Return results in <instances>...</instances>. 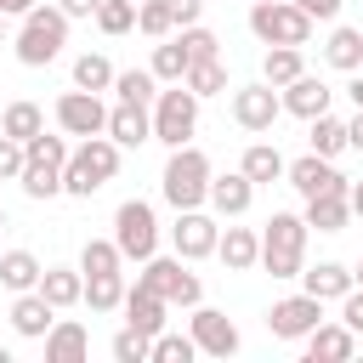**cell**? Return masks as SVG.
I'll list each match as a JSON object with an SVG mask.
<instances>
[{
  "label": "cell",
  "mask_w": 363,
  "mask_h": 363,
  "mask_svg": "<svg viewBox=\"0 0 363 363\" xmlns=\"http://www.w3.org/2000/svg\"><path fill=\"white\" fill-rule=\"evenodd\" d=\"M119 142L113 136H79L74 147H68V159H62V193L68 199H91V193H102L113 176H119Z\"/></svg>",
  "instance_id": "cell-1"
},
{
  "label": "cell",
  "mask_w": 363,
  "mask_h": 363,
  "mask_svg": "<svg viewBox=\"0 0 363 363\" xmlns=\"http://www.w3.org/2000/svg\"><path fill=\"white\" fill-rule=\"evenodd\" d=\"M210 176H216L210 170V153L193 147V142H182V147H170V159L159 170V199L170 210H199L204 193H210Z\"/></svg>",
  "instance_id": "cell-2"
},
{
  "label": "cell",
  "mask_w": 363,
  "mask_h": 363,
  "mask_svg": "<svg viewBox=\"0 0 363 363\" xmlns=\"http://www.w3.org/2000/svg\"><path fill=\"white\" fill-rule=\"evenodd\" d=\"M306 238H312V227L301 221V210H272L267 227H261V261L255 267H267L272 278H301Z\"/></svg>",
  "instance_id": "cell-3"
},
{
  "label": "cell",
  "mask_w": 363,
  "mask_h": 363,
  "mask_svg": "<svg viewBox=\"0 0 363 363\" xmlns=\"http://www.w3.org/2000/svg\"><path fill=\"white\" fill-rule=\"evenodd\" d=\"M62 45H68V17H62V6H28V11H23V28L11 34L17 62H23V68H45V62L62 57Z\"/></svg>",
  "instance_id": "cell-4"
},
{
  "label": "cell",
  "mask_w": 363,
  "mask_h": 363,
  "mask_svg": "<svg viewBox=\"0 0 363 363\" xmlns=\"http://www.w3.org/2000/svg\"><path fill=\"white\" fill-rule=\"evenodd\" d=\"M136 284H142V289H153V295H159L164 306H182V312L204 301V284H199L193 261H182V255H159V250H153V255L142 261Z\"/></svg>",
  "instance_id": "cell-5"
},
{
  "label": "cell",
  "mask_w": 363,
  "mask_h": 363,
  "mask_svg": "<svg viewBox=\"0 0 363 363\" xmlns=\"http://www.w3.org/2000/svg\"><path fill=\"white\" fill-rule=\"evenodd\" d=\"M312 17L295 6V0H255L250 6V34L261 45H306L312 40Z\"/></svg>",
  "instance_id": "cell-6"
},
{
  "label": "cell",
  "mask_w": 363,
  "mask_h": 363,
  "mask_svg": "<svg viewBox=\"0 0 363 363\" xmlns=\"http://www.w3.org/2000/svg\"><path fill=\"white\" fill-rule=\"evenodd\" d=\"M147 113H153V142H164V147H182V142H193V130H199V96H193L182 79L164 85Z\"/></svg>",
  "instance_id": "cell-7"
},
{
  "label": "cell",
  "mask_w": 363,
  "mask_h": 363,
  "mask_svg": "<svg viewBox=\"0 0 363 363\" xmlns=\"http://www.w3.org/2000/svg\"><path fill=\"white\" fill-rule=\"evenodd\" d=\"M113 244H119L125 261L142 267V261L159 250V210H153L147 199H125V204L113 210Z\"/></svg>",
  "instance_id": "cell-8"
},
{
  "label": "cell",
  "mask_w": 363,
  "mask_h": 363,
  "mask_svg": "<svg viewBox=\"0 0 363 363\" xmlns=\"http://www.w3.org/2000/svg\"><path fill=\"white\" fill-rule=\"evenodd\" d=\"M187 335H193V346H199V357H233L238 346H244V335H238V323L221 312V306H187Z\"/></svg>",
  "instance_id": "cell-9"
},
{
  "label": "cell",
  "mask_w": 363,
  "mask_h": 363,
  "mask_svg": "<svg viewBox=\"0 0 363 363\" xmlns=\"http://www.w3.org/2000/svg\"><path fill=\"white\" fill-rule=\"evenodd\" d=\"M233 125L238 130H272L278 119H284V96H278V85H267V79H255V85H233Z\"/></svg>",
  "instance_id": "cell-10"
},
{
  "label": "cell",
  "mask_w": 363,
  "mask_h": 363,
  "mask_svg": "<svg viewBox=\"0 0 363 363\" xmlns=\"http://www.w3.org/2000/svg\"><path fill=\"white\" fill-rule=\"evenodd\" d=\"M51 119H57L62 136H102V130H108V102H102V91H79V85H74V91L57 96Z\"/></svg>",
  "instance_id": "cell-11"
},
{
  "label": "cell",
  "mask_w": 363,
  "mask_h": 363,
  "mask_svg": "<svg viewBox=\"0 0 363 363\" xmlns=\"http://www.w3.org/2000/svg\"><path fill=\"white\" fill-rule=\"evenodd\" d=\"M216 238H221V216H210L204 204H199V210H176V221H170V250H176L182 261L216 255Z\"/></svg>",
  "instance_id": "cell-12"
},
{
  "label": "cell",
  "mask_w": 363,
  "mask_h": 363,
  "mask_svg": "<svg viewBox=\"0 0 363 363\" xmlns=\"http://www.w3.org/2000/svg\"><path fill=\"white\" fill-rule=\"evenodd\" d=\"M312 323H323V301L318 295H284V301H272L267 306V329H272V340H301Z\"/></svg>",
  "instance_id": "cell-13"
},
{
  "label": "cell",
  "mask_w": 363,
  "mask_h": 363,
  "mask_svg": "<svg viewBox=\"0 0 363 363\" xmlns=\"http://www.w3.org/2000/svg\"><path fill=\"white\" fill-rule=\"evenodd\" d=\"M284 182H289L301 199L346 193V176H340V170H335V159H323V153H301V159H289V164H284Z\"/></svg>",
  "instance_id": "cell-14"
},
{
  "label": "cell",
  "mask_w": 363,
  "mask_h": 363,
  "mask_svg": "<svg viewBox=\"0 0 363 363\" xmlns=\"http://www.w3.org/2000/svg\"><path fill=\"white\" fill-rule=\"evenodd\" d=\"M301 346H306V363H352V357H357V335H352L340 318L312 323V329L301 335Z\"/></svg>",
  "instance_id": "cell-15"
},
{
  "label": "cell",
  "mask_w": 363,
  "mask_h": 363,
  "mask_svg": "<svg viewBox=\"0 0 363 363\" xmlns=\"http://www.w3.org/2000/svg\"><path fill=\"white\" fill-rule=\"evenodd\" d=\"M250 204H255V182H250L244 170L210 176V193H204V210H210V216H221V221H238V216H250Z\"/></svg>",
  "instance_id": "cell-16"
},
{
  "label": "cell",
  "mask_w": 363,
  "mask_h": 363,
  "mask_svg": "<svg viewBox=\"0 0 363 363\" xmlns=\"http://www.w3.org/2000/svg\"><path fill=\"white\" fill-rule=\"evenodd\" d=\"M278 96H284V113H295V119H318L335 102V91L323 85V74H295L289 85H278Z\"/></svg>",
  "instance_id": "cell-17"
},
{
  "label": "cell",
  "mask_w": 363,
  "mask_h": 363,
  "mask_svg": "<svg viewBox=\"0 0 363 363\" xmlns=\"http://www.w3.org/2000/svg\"><path fill=\"white\" fill-rule=\"evenodd\" d=\"M45 363H85V352H91V329L79 323V318H57L51 329H45Z\"/></svg>",
  "instance_id": "cell-18"
},
{
  "label": "cell",
  "mask_w": 363,
  "mask_h": 363,
  "mask_svg": "<svg viewBox=\"0 0 363 363\" xmlns=\"http://www.w3.org/2000/svg\"><path fill=\"white\" fill-rule=\"evenodd\" d=\"M102 136H113L119 147H142V142H153V113H147L142 102H113Z\"/></svg>",
  "instance_id": "cell-19"
},
{
  "label": "cell",
  "mask_w": 363,
  "mask_h": 363,
  "mask_svg": "<svg viewBox=\"0 0 363 363\" xmlns=\"http://www.w3.org/2000/svg\"><path fill=\"white\" fill-rule=\"evenodd\" d=\"M216 261L227 267V272H250L255 261H261V233L255 227H221V238H216Z\"/></svg>",
  "instance_id": "cell-20"
},
{
  "label": "cell",
  "mask_w": 363,
  "mask_h": 363,
  "mask_svg": "<svg viewBox=\"0 0 363 363\" xmlns=\"http://www.w3.org/2000/svg\"><path fill=\"white\" fill-rule=\"evenodd\" d=\"M57 323V306L40 295V289H23V295H11V329L23 335V340H45V329Z\"/></svg>",
  "instance_id": "cell-21"
},
{
  "label": "cell",
  "mask_w": 363,
  "mask_h": 363,
  "mask_svg": "<svg viewBox=\"0 0 363 363\" xmlns=\"http://www.w3.org/2000/svg\"><path fill=\"white\" fill-rule=\"evenodd\" d=\"M119 312H125V323H130V329H142V335H159V329L170 323V306H164L153 289H142V284H125Z\"/></svg>",
  "instance_id": "cell-22"
},
{
  "label": "cell",
  "mask_w": 363,
  "mask_h": 363,
  "mask_svg": "<svg viewBox=\"0 0 363 363\" xmlns=\"http://www.w3.org/2000/svg\"><path fill=\"white\" fill-rule=\"evenodd\" d=\"M352 284H357V278H352V267H346V261H318V267H301V289H306V295H318L323 306H329V301H340Z\"/></svg>",
  "instance_id": "cell-23"
},
{
  "label": "cell",
  "mask_w": 363,
  "mask_h": 363,
  "mask_svg": "<svg viewBox=\"0 0 363 363\" xmlns=\"http://www.w3.org/2000/svg\"><path fill=\"white\" fill-rule=\"evenodd\" d=\"M34 289H40L57 312H68V306H79V295H85V272H79V267H45Z\"/></svg>",
  "instance_id": "cell-24"
},
{
  "label": "cell",
  "mask_w": 363,
  "mask_h": 363,
  "mask_svg": "<svg viewBox=\"0 0 363 363\" xmlns=\"http://www.w3.org/2000/svg\"><path fill=\"white\" fill-rule=\"evenodd\" d=\"M301 221H306L312 233H346V221H352V204H346V193H318V199H306Z\"/></svg>",
  "instance_id": "cell-25"
},
{
  "label": "cell",
  "mask_w": 363,
  "mask_h": 363,
  "mask_svg": "<svg viewBox=\"0 0 363 363\" xmlns=\"http://www.w3.org/2000/svg\"><path fill=\"white\" fill-rule=\"evenodd\" d=\"M323 62H329V68H340V74H357V68H363V28L335 23V28H329V40H323Z\"/></svg>",
  "instance_id": "cell-26"
},
{
  "label": "cell",
  "mask_w": 363,
  "mask_h": 363,
  "mask_svg": "<svg viewBox=\"0 0 363 363\" xmlns=\"http://www.w3.org/2000/svg\"><path fill=\"white\" fill-rule=\"evenodd\" d=\"M284 164H289V159H284L272 142H250V147H244V159H238V170H244L255 187H272V182H284Z\"/></svg>",
  "instance_id": "cell-27"
},
{
  "label": "cell",
  "mask_w": 363,
  "mask_h": 363,
  "mask_svg": "<svg viewBox=\"0 0 363 363\" xmlns=\"http://www.w3.org/2000/svg\"><path fill=\"white\" fill-rule=\"evenodd\" d=\"M17 187H23L28 199H57V193H62V164H57V159H34V153H23V176H17Z\"/></svg>",
  "instance_id": "cell-28"
},
{
  "label": "cell",
  "mask_w": 363,
  "mask_h": 363,
  "mask_svg": "<svg viewBox=\"0 0 363 363\" xmlns=\"http://www.w3.org/2000/svg\"><path fill=\"white\" fill-rule=\"evenodd\" d=\"M40 255L34 250H6L0 255V289H11V295H23V289H34L40 284Z\"/></svg>",
  "instance_id": "cell-29"
},
{
  "label": "cell",
  "mask_w": 363,
  "mask_h": 363,
  "mask_svg": "<svg viewBox=\"0 0 363 363\" xmlns=\"http://www.w3.org/2000/svg\"><path fill=\"white\" fill-rule=\"evenodd\" d=\"M0 130H6V136H17V142H28V136H40V130H45V108H40V102H28V96H17V102H6Z\"/></svg>",
  "instance_id": "cell-30"
},
{
  "label": "cell",
  "mask_w": 363,
  "mask_h": 363,
  "mask_svg": "<svg viewBox=\"0 0 363 363\" xmlns=\"http://www.w3.org/2000/svg\"><path fill=\"white\" fill-rule=\"evenodd\" d=\"M295 74H306L301 45H267V57H261V79H267V85H289Z\"/></svg>",
  "instance_id": "cell-31"
},
{
  "label": "cell",
  "mask_w": 363,
  "mask_h": 363,
  "mask_svg": "<svg viewBox=\"0 0 363 363\" xmlns=\"http://www.w3.org/2000/svg\"><path fill=\"white\" fill-rule=\"evenodd\" d=\"M113 96H119V102H142V108H153V96H159L153 68H113Z\"/></svg>",
  "instance_id": "cell-32"
},
{
  "label": "cell",
  "mask_w": 363,
  "mask_h": 363,
  "mask_svg": "<svg viewBox=\"0 0 363 363\" xmlns=\"http://www.w3.org/2000/svg\"><path fill=\"white\" fill-rule=\"evenodd\" d=\"M119 301H125V272H96V278H85L79 306H91V312H119Z\"/></svg>",
  "instance_id": "cell-33"
},
{
  "label": "cell",
  "mask_w": 363,
  "mask_h": 363,
  "mask_svg": "<svg viewBox=\"0 0 363 363\" xmlns=\"http://www.w3.org/2000/svg\"><path fill=\"white\" fill-rule=\"evenodd\" d=\"M147 68H153V79H159V85H176V79L187 74V45H182L176 34H164V40L153 45V62H147Z\"/></svg>",
  "instance_id": "cell-34"
},
{
  "label": "cell",
  "mask_w": 363,
  "mask_h": 363,
  "mask_svg": "<svg viewBox=\"0 0 363 363\" xmlns=\"http://www.w3.org/2000/svg\"><path fill=\"white\" fill-rule=\"evenodd\" d=\"M182 85H187L199 102H204V96H221V91H227V62H221V57H210V62H187Z\"/></svg>",
  "instance_id": "cell-35"
},
{
  "label": "cell",
  "mask_w": 363,
  "mask_h": 363,
  "mask_svg": "<svg viewBox=\"0 0 363 363\" xmlns=\"http://www.w3.org/2000/svg\"><path fill=\"white\" fill-rule=\"evenodd\" d=\"M312 130H306V142H312V153H323V159H340L346 153V119H335V113H318V119H306Z\"/></svg>",
  "instance_id": "cell-36"
},
{
  "label": "cell",
  "mask_w": 363,
  "mask_h": 363,
  "mask_svg": "<svg viewBox=\"0 0 363 363\" xmlns=\"http://www.w3.org/2000/svg\"><path fill=\"white\" fill-rule=\"evenodd\" d=\"M79 272H85V278H96V272H125L119 244H113V238H85V244H79Z\"/></svg>",
  "instance_id": "cell-37"
},
{
  "label": "cell",
  "mask_w": 363,
  "mask_h": 363,
  "mask_svg": "<svg viewBox=\"0 0 363 363\" xmlns=\"http://www.w3.org/2000/svg\"><path fill=\"white\" fill-rule=\"evenodd\" d=\"M74 85L79 91H113V62L102 51H79L74 57Z\"/></svg>",
  "instance_id": "cell-38"
},
{
  "label": "cell",
  "mask_w": 363,
  "mask_h": 363,
  "mask_svg": "<svg viewBox=\"0 0 363 363\" xmlns=\"http://www.w3.org/2000/svg\"><path fill=\"white\" fill-rule=\"evenodd\" d=\"M193 357H199V346H193L187 329H159V335H153L147 363H193Z\"/></svg>",
  "instance_id": "cell-39"
},
{
  "label": "cell",
  "mask_w": 363,
  "mask_h": 363,
  "mask_svg": "<svg viewBox=\"0 0 363 363\" xmlns=\"http://www.w3.org/2000/svg\"><path fill=\"white\" fill-rule=\"evenodd\" d=\"M91 23H96L108 40H119V34H130V28H136V0H102Z\"/></svg>",
  "instance_id": "cell-40"
},
{
  "label": "cell",
  "mask_w": 363,
  "mask_h": 363,
  "mask_svg": "<svg viewBox=\"0 0 363 363\" xmlns=\"http://www.w3.org/2000/svg\"><path fill=\"white\" fill-rule=\"evenodd\" d=\"M176 40L187 45V62H210V57H221V34H216V28H204V23L176 28Z\"/></svg>",
  "instance_id": "cell-41"
},
{
  "label": "cell",
  "mask_w": 363,
  "mask_h": 363,
  "mask_svg": "<svg viewBox=\"0 0 363 363\" xmlns=\"http://www.w3.org/2000/svg\"><path fill=\"white\" fill-rule=\"evenodd\" d=\"M136 28L147 40H164V34H176V17H170L164 0H136Z\"/></svg>",
  "instance_id": "cell-42"
},
{
  "label": "cell",
  "mask_w": 363,
  "mask_h": 363,
  "mask_svg": "<svg viewBox=\"0 0 363 363\" xmlns=\"http://www.w3.org/2000/svg\"><path fill=\"white\" fill-rule=\"evenodd\" d=\"M108 352H113V363H147L153 335H142V329H130V323H125V329L113 335V346H108Z\"/></svg>",
  "instance_id": "cell-43"
},
{
  "label": "cell",
  "mask_w": 363,
  "mask_h": 363,
  "mask_svg": "<svg viewBox=\"0 0 363 363\" xmlns=\"http://www.w3.org/2000/svg\"><path fill=\"white\" fill-rule=\"evenodd\" d=\"M23 176V142L0 130V182H17Z\"/></svg>",
  "instance_id": "cell-44"
},
{
  "label": "cell",
  "mask_w": 363,
  "mask_h": 363,
  "mask_svg": "<svg viewBox=\"0 0 363 363\" xmlns=\"http://www.w3.org/2000/svg\"><path fill=\"white\" fill-rule=\"evenodd\" d=\"M340 323H346L352 335H363V284H352V289L340 295Z\"/></svg>",
  "instance_id": "cell-45"
},
{
  "label": "cell",
  "mask_w": 363,
  "mask_h": 363,
  "mask_svg": "<svg viewBox=\"0 0 363 363\" xmlns=\"http://www.w3.org/2000/svg\"><path fill=\"white\" fill-rule=\"evenodd\" d=\"M164 6H170L176 28H187V23H204V0H164Z\"/></svg>",
  "instance_id": "cell-46"
},
{
  "label": "cell",
  "mask_w": 363,
  "mask_h": 363,
  "mask_svg": "<svg viewBox=\"0 0 363 363\" xmlns=\"http://www.w3.org/2000/svg\"><path fill=\"white\" fill-rule=\"evenodd\" d=\"M295 6H301V11H306V17H312V23H335V17H340V6H346V0H295Z\"/></svg>",
  "instance_id": "cell-47"
},
{
  "label": "cell",
  "mask_w": 363,
  "mask_h": 363,
  "mask_svg": "<svg viewBox=\"0 0 363 363\" xmlns=\"http://www.w3.org/2000/svg\"><path fill=\"white\" fill-rule=\"evenodd\" d=\"M57 6H62V17L74 23V17H96V6H102V0H57Z\"/></svg>",
  "instance_id": "cell-48"
},
{
  "label": "cell",
  "mask_w": 363,
  "mask_h": 363,
  "mask_svg": "<svg viewBox=\"0 0 363 363\" xmlns=\"http://www.w3.org/2000/svg\"><path fill=\"white\" fill-rule=\"evenodd\" d=\"M346 147H352V153H363V108L346 119Z\"/></svg>",
  "instance_id": "cell-49"
},
{
  "label": "cell",
  "mask_w": 363,
  "mask_h": 363,
  "mask_svg": "<svg viewBox=\"0 0 363 363\" xmlns=\"http://www.w3.org/2000/svg\"><path fill=\"white\" fill-rule=\"evenodd\" d=\"M346 204H352V216L363 221V182H346Z\"/></svg>",
  "instance_id": "cell-50"
},
{
  "label": "cell",
  "mask_w": 363,
  "mask_h": 363,
  "mask_svg": "<svg viewBox=\"0 0 363 363\" xmlns=\"http://www.w3.org/2000/svg\"><path fill=\"white\" fill-rule=\"evenodd\" d=\"M346 96H352V108H363V68L346 79Z\"/></svg>",
  "instance_id": "cell-51"
},
{
  "label": "cell",
  "mask_w": 363,
  "mask_h": 363,
  "mask_svg": "<svg viewBox=\"0 0 363 363\" xmlns=\"http://www.w3.org/2000/svg\"><path fill=\"white\" fill-rule=\"evenodd\" d=\"M28 6H40V0H0V17H23Z\"/></svg>",
  "instance_id": "cell-52"
},
{
  "label": "cell",
  "mask_w": 363,
  "mask_h": 363,
  "mask_svg": "<svg viewBox=\"0 0 363 363\" xmlns=\"http://www.w3.org/2000/svg\"><path fill=\"white\" fill-rule=\"evenodd\" d=\"M0 45H11V28H6V17H0Z\"/></svg>",
  "instance_id": "cell-53"
},
{
  "label": "cell",
  "mask_w": 363,
  "mask_h": 363,
  "mask_svg": "<svg viewBox=\"0 0 363 363\" xmlns=\"http://www.w3.org/2000/svg\"><path fill=\"white\" fill-rule=\"evenodd\" d=\"M6 227H11V216H6V210H0V233H6Z\"/></svg>",
  "instance_id": "cell-54"
},
{
  "label": "cell",
  "mask_w": 363,
  "mask_h": 363,
  "mask_svg": "<svg viewBox=\"0 0 363 363\" xmlns=\"http://www.w3.org/2000/svg\"><path fill=\"white\" fill-rule=\"evenodd\" d=\"M352 278H357V284H363V261H357V267H352Z\"/></svg>",
  "instance_id": "cell-55"
},
{
  "label": "cell",
  "mask_w": 363,
  "mask_h": 363,
  "mask_svg": "<svg viewBox=\"0 0 363 363\" xmlns=\"http://www.w3.org/2000/svg\"><path fill=\"white\" fill-rule=\"evenodd\" d=\"M0 363H11V352H6V346H0Z\"/></svg>",
  "instance_id": "cell-56"
}]
</instances>
